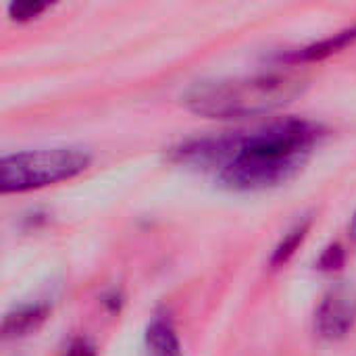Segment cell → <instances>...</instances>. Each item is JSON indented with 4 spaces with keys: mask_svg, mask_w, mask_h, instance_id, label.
<instances>
[{
    "mask_svg": "<svg viewBox=\"0 0 356 356\" xmlns=\"http://www.w3.org/2000/svg\"><path fill=\"white\" fill-rule=\"evenodd\" d=\"M321 136L311 119L277 117L250 129L186 138L169 148V161L213 173L229 190L257 192L292 179Z\"/></svg>",
    "mask_w": 356,
    "mask_h": 356,
    "instance_id": "6da1fadb",
    "label": "cell"
},
{
    "mask_svg": "<svg viewBox=\"0 0 356 356\" xmlns=\"http://www.w3.org/2000/svg\"><path fill=\"white\" fill-rule=\"evenodd\" d=\"M302 88L305 83L288 73L219 77L192 83L181 94V102L200 117L236 121L269 115L290 104Z\"/></svg>",
    "mask_w": 356,
    "mask_h": 356,
    "instance_id": "7a4b0ae2",
    "label": "cell"
},
{
    "mask_svg": "<svg viewBox=\"0 0 356 356\" xmlns=\"http://www.w3.org/2000/svg\"><path fill=\"white\" fill-rule=\"evenodd\" d=\"M92 154L81 148H35L10 152L0 159V192L23 194L81 175Z\"/></svg>",
    "mask_w": 356,
    "mask_h": 356,
    "instance_id": "3957f363",
    "label": "cell"
},
{
    "mask_svg": "<svg viewBox=\"0 0 356 356\" xmlns=\"http://www.w3.org/2000/svg\"><path fill=\"white\" fill-rule=\"evenodd\" d=\"M356 323V292L346 284L334 286L317 305L315 332L321 340L340 342Z\"/></svg>",
    "mask_w": 356,
    "mask_h": 356,
    "instance_id": "277c9868",
    "label": "cell"
},
{
    "mask_svg": "<svg viewBox=\"0 0 356 356\" xmlns=\"http://www.w3.org/2000/svg\"><path fill=\"white\" fill-rule=\"evenodd\" d=\"M48 313L50 309L42 302H29V305H21L8 311L2 319V338L17 340V338L29 336L46 321Z\"/></svg>",
    "mask_w": 356,
    "mask_h": 356,
    "instance_id": "5b68a950",
    "label": "cell"
},
{
    "mask_svg": "<svg viewBox=\"0 0 356 356\" xmlns=\"http://www.w3.org/2000/svg\"><path fill=\"white\" fill-rule=\"evenodd\" d=\"M146 348L148 356H184L177 330L169 317L156 315L146 325Z\"/></svg>",
    "mask_w": 356,
    "mask_h": 356,
    "instance_id": "8992f818",
    "label": "cell"
},
{
    "mask_svg": "<svg viewBox=\"0 0 356 356\" xmlns=\"http://www.w3.org/2000/svg\"><path fill=\"white\" fill-rule=\"evenodd\" d=\"M353 42H356V23L353 27H346L338 33H332L311 46H305L300 50H294L292 54H288V60L292 63H311V60H321L327 58L336 52H340L342 48L350 46Z\"/></svg>",
    "mask_w": 356,
    "mask_h": 356,
    "instance_id": "52a82bcc",
    "label": "cell"
},
{
    "mask_svg": "<svg viewBox=\"0 0 356 356\" xmlns=\"http://www.w3.org/2000/svg\"><path fill=\"white\" fill-rule=\"evenodd\" d=\"M311 225H313V219L307 217V219H300L298 223H294V225L284 234V238L277 242V246H275V250H273V254H271V265H273V267L286 265V263L296 254V250H298V248L302 246V242L307 240V236H309V232H311Z\"/></svg>",
    "mask_w": 356,
    "mask_h": 356,
    "instance_id": "ba28073f",
    "label": "cell"
},
{
    "mask_svg": "<svg viewBox=\"0 0 356 356\" xmlns=\"http://www.w3.org/2000/svg\"><path fill=\"white\" fill-rule=\"evenodd\" d=\"M346 263V250L342 244H330L317 259V269L323 273H336L344 267Z\"/></svg>",
    "mask_w": 356,
    "mask_h": 356,
    "instance_id": "9c48e42d",
    "label": "cell"
},
{
    "mask_svg": "<svg viewBox=\"0 0 356 356\" xmlns=\"http://www.w3.org/2000/svg\"><path fill=\"white\" fill-rule=\"evenodd\" d=\"M48 8H50V4H46V2H31V0L10 2L8 4V17L13 21H31Z\"/></svg>",
    "mask_w": 356,
    "mask_h": 356,
    "instance_id": "30bf717a",
    "label": "cell"
},
{
    "mask_svg": "<svg viewBox=\"0 0 356 356\" xmlns=\"http://www.w3.org/2000/svg\"><path fill=\"white\" fill-rule=\"evenodd\" d=\"M63 356H96V348H94V344H92L90 340H86V338H75V340L67 346V350H65V355Z\"/></svg>",
    "mask_w": 356,
    "mask_h": 356,
    "instance_id": "8fae6325",
    "label": "cell"
},
{
    "mask_svg": "<svg viewBox=\"0 0 356 356\" xmlns=\"http://www.w3.org/2000/svg\"><path fill=\"white\" fill-rule=\"evenodd\" d=\"M350 234H353V238L356 240V211H355V217H353V221H350Z\"/></svg>",
    "mask_w": 356,
    "mask_h": 356,
    "instance_id": "7c38bea8",
    "label": "cell"
}]
</instances>
